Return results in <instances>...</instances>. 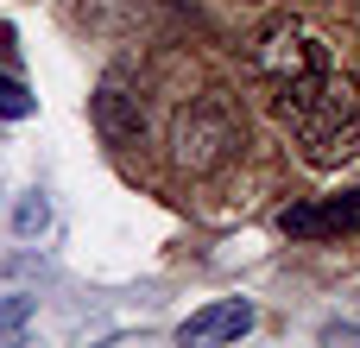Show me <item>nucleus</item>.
Masks as SVG:
<instances>
[{
	"mask_svg": "<svg viewBox=\"0 0 360 348\" xmlns=\"http://www.w3.org/2000/svg\"><path fill=\"white\" fill-rule=\"evenodd\" d=\"M329 70H335L329 51L304 25H272L259 38V51H253V76H259V89H266V101H272V114L285 127L316 101V89L329 82Z\"/></svg>",
	"mask_w": 360,
	"mask_h": 348,
	"instance_id": "1",
	"label": "nucleus"
},
{
	"mask_svg": "<svg viewBox=\"0 0 360 348\" xmlns=\"http://www.w3.org/2000/svg\"><path fill=\"white\" fill-rule=\"evenodd\" d=\"M297 146H304V165L316 171H342L360 159V82L348 70H329V82L316 89V101L291 120Z\"/></svg>",
	"mask_w": 360,
	"mask_h": 348,
	"instance_id": "2",
	"label": "nucleus"
},
{
	"mask_svg": "<svg viewBox=\"0 0 360 348\" xmlns=\"http://www.w3.org/2000/svg\"><path fill=\"white\" fill-rule=\"evenodd\" d=\"M234 146H240V120H234V108H228L221 95H202L196 108L177 114V165L215 171Z\"/></svg>",
	"mask_w": 360,
	"mask_h": 348,
	"instance_id": "3",
	"label": "nucleus"
},
{
	"mask_svg": "<svg viewBox=\"0 0 360 348\" xmlns=\"http://www.w3.org/2000/svg\"><path fill=\"white\" fill-rule=\"evenodd\" d=\"M278 228H285L291 241H335V235H360V190L316 197V203H291V209H278Z\"/></svg>",
	"mask_w": 360,
	"mask_h": 348,
	"instance_id": "4",
	"label": "nucleus"
},
{
	"mask_svg": "<svg viewBox=\"0 0 360 348\" xmlns=\"http://www.w3.org/2000/svg\"><path fill=\"white\" fill-rule=\"evenodd\" d=\"M259 323V311L247 304V298H221V304H202L184 330H177V342L184 348H215V342H240L247 330Z\"/></svg>",
	"mask_w": 360,
	"mask_h": 348,
	"instance_id": "5",
	"label": "nucleus"
},
{
	"mask_svg": "<svg viewBox=\"0 0 360 348\" xmlns=\"http://www.w3.org/2000/svg\"><path fill=\"white\" fill-rule=\"evenodd\" d=\"M89 114H95V127H101L108 146H139V133H146V108H139V95H127L120 76H108V82L95 89Z\"/></svg>",
	"mask_w": 360,
	"mask_h": 348,
	"instance_id": "6",
	"label": "nucleus"
},
{
	"mask_svg": "<svg viewBox=\"0 0 360 348\" xmlns=\"http://www.w3.org/2000/svg\"><path fill=\"white\" fill-rule=\"evenodd\" d=\"M0 114L6 120H25L32 114V89H25L19 63H13V32L6 25H0Z\"/></svg>",
	"mask_w": 360,
	"mask_h": 348,
	"instance_id": "7",
	"label": "nucleus"
},
{
	"mask_svg": "<svg viewBox=\"0 0 360 348\" xmlns=\"http://www.w3.org/2000/svg\"><path fill=\"white\" fill-rule=\"evenodd\" d=\"M44 228H51V203H44L38 190H32V197H19V209H13V235H25V241H32V235H44Z\"/></svg>",
	"mask_w": 360,
	"mask_h": 348,
	"instance_id": "8",
	"label": "nucleus"
},
{
	"mask_svg": "<svg viewBox=\"0 0 360 348\" xmlns=\"http://www.w3.org/2000/svg\"><path fill=\"white\" fill-rule=\"evenodd\" d=\"M32 311H38V298H32V292H13V298H0V336H13V330H19Z\"/></svg>",
	"mask_w": 360,
	"mask_h": 348,
	"instance_id": "9",
	"label": "nucleus"
}]
</instances>
